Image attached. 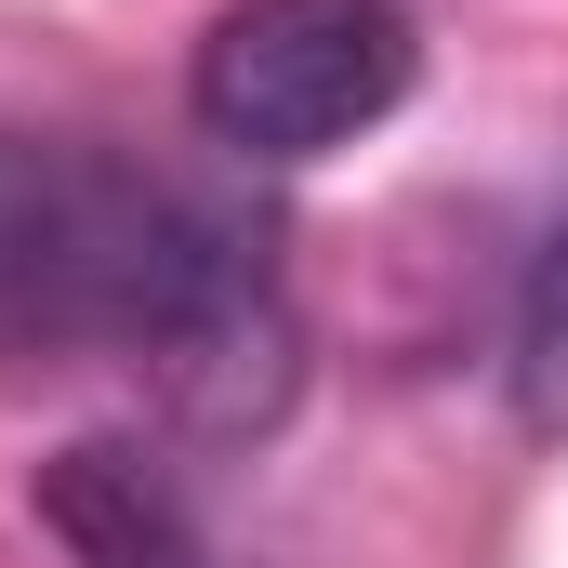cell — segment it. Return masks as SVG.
Instances as JSON below:
<instances>
[{"instance_id":"obj_2","label":"cell","mask_w":568,"mask_h":568,"mask_svg":"<svg viewBox=\"0 0 568 568\" xmlns=\"http://www.w3.org/2000/svg\"><path fill=\"white\" fill-rule=\"evenodd\" d=\"M410 80H424V40L397 0H225L185 67V106L225 159L291 172V159L384 133L410 106Z\"/></svg>"},{"instance_id":"obj_3","label":"cell","mask_w":568,"mask_h":568,"mask_svg":"<svg viewBox=\"0 0 568 568\" xmlns=\"http://www.w3.org/2000/svg\"><path fill=\"white\" fill-rule=\"evenodd\" d=\"M40 516H53V542L80 568H225L199 489H185L145 436H80V449H53V463H40Z\"/></svg>"},{"instance_id":"obj_4","label":"cell","mask_w":568,"mask_h":568,"mask_svg":"<svg viewBox=\"0 0 568 568\" xmlns=\"http://www.w3.org/2000/svg\"><path fill=\"white\" fill-rule=\"evenodd\" d=\"M516 424L529 436H568V212L542 225V252H529V278H516Z\"/></svg>"},{"instance_id":"obj_1","label":"cell","mask_w":568,"mask_h":568,"mask_svg":"<svg viewBox=\"0 0 568 568\" xmlns=\"http://www.w3.org/2000/svg\"><path fill=\"white\" fill-rule=\"evenodd\" d=\"M0 371H133L172 424L265 436L304 384L278 239L120 145L0 133Z\"/></svg>"}]
</instances>
